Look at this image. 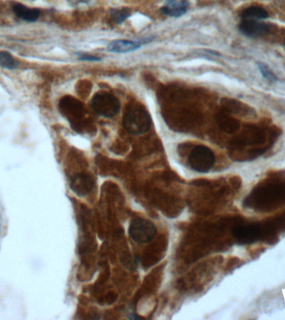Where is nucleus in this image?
<instances>
[{
    "mask_svg": "<svg viewBox=\"0 0 285 320\" xmlns=\"http://www.w3.org/2000/svg\"><path fill=\"white\" fill-rule=\"evenodd\" d=\"M152 125V119L148 110L142 104H129L123 118V125L128 133L140 135L148 132Z\"/></svg>",
    "mask_w": 285,
    "mask_h": 320,
    "instance_id": "obj_1",
    "label": "nucleus"
},
{
    "mask_svg": "<svg viewBox=\"0 0 285 320\" xmlns=\"http://www.w3.org/2000/svg\"><path fill=\"white\" fill-rule=\"evenodd\" d=\"M120 102L114 94L108 92H99L94 94L92 99L93 110L103 117L113 118L116 116L120 110Z\"/></svg>",
    "mask_w": 285,
    "mask_h": 320,
    "instance_id": "obj_2",
    "label": "nucleus"
},
{
    "mask_svg": "<svg viewBox=\"0 0 285 320\" xmlns=\"http://www.w3.org/2000/svg\"><path fill=\"white\" fill-rule=\"evenodd\" d=\"M215 163L214 152L206 146L198 145L193 148L189 156L190 168L199 173H208Z\"/></svg>",
    "mask_w": 285,
    "mask_h": 320,
    "instance_id": "obj_3",
    "label": "nucleus"
},
{
    "mask_svg": "<svg viewBox=\"0 0 285 320\" xmlns=\"http://www.w3.org/2000/svg\"><path fill=\"white\" fill-rule=\"evenodd\" d=\"M129 232L135 242L145 244L153 240L157 233V229L152 222L146 219H137L130 224Z\"/></svg>",
    "mask_w": 285,
    "mask_h": 320,
    "instance_id": "obj_4",
    "label": "nucleus"
},
{
    "mask_svg": "<svg viewBox=\"0 0 285 320\" xmlns=\"http://www.w3.org/2000/svg\"><path fill=\"white\" fill-rule=\"evenodd\" d=\"M239 28V30L246 36L259 38L270 34L272 26L257 19H243Z\"/></svg>",
    "mask_w": 285,
    "mask_h": 320,
    "instance_id": "obj_5",
    "label": "nucleus"
},
{
    "mask_svg": "<svg viewBox=\"0 0 285 320\" xmlns=\"http://www.w3.org/2000/svg\"><path fill=\"white\" fill-rule=\"evenodd\" d=\"M94 180L86 174H78L70 180V187L78 196L88 195L94 188Z\"/></svg>",
    "mask_w": 285,
    "mask_h": 320,
    "instance_id": "obj_6",
    "label": "nucleus"
},
{
    "mask_svg": "<svg viewBox=\"0 0 285 320\" xmlns=\"http://www.w3.org/2000/svg\"><path fill=\"white\" fill-rule=\"evenodd\" d=\"M188 8L187 0H167L165 5L161 8V12L165 15L179 18L186 13Z\"/></svg>",
    "mask_w": 285,
    "mask_h": 320,
    "instance_id": "obj_7",
    "label": "nucleus"
},
{
    "mask_svg": "<svg viewBox=\"0 0 285 320\" xmlns=\"http://www.w3.org/2000/svg\"><path fill=\"white\" fill-rule=\"evenodd\" d=\"M233 234L236 240L239 242L249 243L256 240L259 234V226L254 225H243L237 226L233 229Z\"/></svg>",
    "mask_w": 285,
    "mask_h": 320,
    "instance_id": "obj_8",
    "label": "nucleus"
},
{
    "mask_svg": "<svg viewBox=\"0 0 285 320\" xmlns=\"http://www.w3.org/2000/svg\"><path fill=\"white\" fill-rule=\"evenodd\" d=\"M142 43L140 41L132 40H115L112 42L108 47V51L117 54H125V53L134 52L139 50L142 46Z\"/></svg>",
    "mask_w": 285,
    "mask_h": 320,
    "instance_id": "obj_9",
    "label": "nucleus"
},
{
    "mask_svg": "<svg viewBox=\"0 0 285 320\" xmlns=\"http://www.w3.org/2000/svg\"><path fill=\"white\" fill-rule=\"evenodd\" d=\"M13 10L18 18L27 22H35L39 19L41 12L38 8H28L21 3H16L13 7Z\"/></svg>",
    "mask_w": 285,
    "mask_h": 320,
    "instance_id": "obj_10",
    "label": "nucleus"
},
{
    "mask_svg": "<svg viewBox=\"0 0 285 320\" xmlns=\"http://www.w3.org/2000/svg\"><path fill=\"white\" fill-rule=\"evenodd\" d=\"M242 18L243 19H266L269 18V13L267 11L261 8V7H257V6H252L249 8H246L245 10L242 13Z\"/></svg>",
    "mask_w": 285,
    "mask_h": 320,
    "instance_id": "obj_11",
    "label": "nucleus"
},
{
    "mask_svg": "<svg viewBox=\"0 0 285 320\" xmlns=\"http://www.w3.org/2000/svg\"><path fill=\"white\" fill-rule=\"evenodd\" d=\"M218 122L221 128L227 133H234L238 130L239 127V122L233 118L229 117L228 115H219Z\"/></svg>",
    "mask_w": 285,
    "mask_h": 320,
    "instance_id": "obj_12",
    "label": "nucleus"
},
{
    "mask_svg": "<svg viewBox=\"0 0 285 320\" xmlns=\"http://www.w3.org/2000/svg\"><path fill=\"white\" fill-rule=\"evenodd\" d=\"M19 62L7 51L0 50V66L7 69H15L19 66Z\"/></svg>",
    "mask_w": 285,
    "mask_h": 320,
    "instance_id": "obj_13",
    "label": "nucleus"
},
{
    "mask_svg": "<svg viewBox=\"0 0 285 320\" xmlns=\"http://www.w3.org/2000/svg\"><path fill=\"white\" fill-rule=\"evenodd\" d=\"M131 15L130 11L128 8L122 9H112L111 18L116 24H122Z\"/></svg>",
    "mask_w": 285,
    "mask_h": 320,
    "instance_id": "obj_14",
    "label": "nucleus"
},
{
    "mask_svg": "<svg viewBox=\"0 0 285 320\" xmlns=\"http://www.w3.org/2000/svg\"><path fill=\"white\" fill-rule=\"evenodd\" d=\"M257 64H258V68L264 78L270 81L278 80L277 76L275 75V73L264 63L258 62Z\"/></svg>",
    "mask_w": 285,
    "mask_h": 320,
    "instance_id": "obj_15",
    "label": "nucleus"
},
{
    "mask_svg": "<svg viewBox=\"0 0 285 320\" xmlns=\"http://www.w3.org/2000/svg\"><path fill=\"white\" fill-rule=\"evenodd\" d=\"M78 56V60L82 61H100L101 58L95 56V55H88L84 53H77Z\"/></svg>",
    "mask_w": 285,
    "mask_h": 320,
    "instance_id": "obj_16",
    "label": "nucleus"
},
{
    "mask_svg": "<svg viewBox=\"0 0 285 320\" xmlns=\"http://www.w3.org/2000/svg\"></svg>",
    "mask_w": 285,
    "mask_h": 320,
    "instance_id": "obj_17",
    "label": "nucleus"
}]
</instances>
